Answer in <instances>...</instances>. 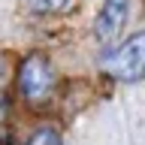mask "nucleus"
Returning a JSON list of instances; mask_svg holds the SVG:
<instances>
[{
	"instance_id": "nucleus-3",
	"label": "nucleus",
	"mask_w": 145,
	"mask_h": 145,
	"mask_svg": "<svg viewBox=\"0 0 145 145\" xmlns=\"http://www.w3.org/2000/svg\"><path fill=\"white\" fill-rule=\"evenodd\" d=\"M127 15H130V0H103L97 21H94V36L106 48H112V42L121 36V30L127 24Z\"/></svg>"
},
{
	"instance_id": "nucleus-5",
	"label": "nucleus",
	"mask_w": 145,
	"mask_h": 145,
	"mask_svg": "<svg viewBox=\"0 0 145 145\" xmlns=\"http://www.w3.org/2000/svg\"><path fill=\"white\" fill-rule=\"evenodd\" d=\"M27 145H61V136L54 133V130H39V133L30 136Z\"/></svg>"
},
{
	"instance_id": "nucleus-4",
	"label": "nucleus",
	"mask_w": 145,
	"mask_h": 145,
	"mask_svg": "<svg viewBox=\"0 0 145 145\" xmlns=\"http://www.w3.org/2000/svg\"><path fill=\"white\" fill-rule=\"evenodd\" d=\"M24 6L30 12H39V15H48V12H61L67 6V0H24Z\"/></svg>"
},
{
	"instance_id": "nucleus-1",
	"label": "nucleus",
	"mask_w": 145,
	"mask_h": 145,
	"mask_svg": "<svg viewBox=\"0 0 145 145\" xmlns=\"http://www.w3.org/2000/svg\"><path fill=\"white\" fill-rule=\"evenodd\" d=\"M103 70L121 82H139L145 76V30L130 33L121 45H112L103 54Z\"/></svg>"
},
{
	"instance_id": "nucleus-2",
	"label": "nucleus",
	"mask_w": 145,
	"mask_h": 145,
	"mask_svg": "<svg viewBox=\"0 0 145 145\" xmlns=\"http://www.w3.org/2000/svg\"><path fill=\"white\" fill-rule=\"evenodd\" d=\"M54 88V67L52 61L45 57V54H30L21 61L18 67V91H21V97L30 100V103H39L52 94Z\"/></svg>"
}]
</instances>
